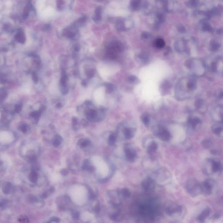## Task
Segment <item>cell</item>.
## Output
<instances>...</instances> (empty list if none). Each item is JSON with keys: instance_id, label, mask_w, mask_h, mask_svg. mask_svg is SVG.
Listing matches in <instances>:
<instances>
[{"instance_id": "cell-22", "label": "cell", "mask_w": 223, "mask_h": 223, "mask_svg": "<svg viewBox=\"0 0 223 223\" xmlns=\"http://www.w3.org/2000/svg\"><path fill=\"white\" fill-rule=\"evenodd\" d=\"M15 39L18 42L24 43L25 42V36L23 32L21 31L18 32L15 36Z\"/></svg>"}, {"instance_id": "cell-16", "label": "cell", "mask_w": 223, "mask_h": 223, "mask_svg": "<svg viewBox=\"0 0 223 223\" xmlns=\"http://www.w3.org/2000/svg\"><path fill=\"white\" fill-rule=\"evenodd\" d=\"M86 116L87 119L89 120L94 121L97 120L98 116V113L95 110L91 109L87 112Z\"/></svg>"}, {"instance_id": "cell-12", "label": "cell", "mask_w": 223, "mask_h": 223, "mask_svg": "<svg viewBox=\"0 0 223 223\" xmlns=\"http://www.w3.org/2000/svg\"><path fill=\"white\" fill-rule=\"evenodd\" d=\"M210 210L209 208L205 209L197 218L198 222L200 223H204L206 219L208 217L210 214Z\"/></svg>"}, {"instance_id": "cell-21", "label": "cell", "mask_w": 223, "mask_h": 223, "mask_svg": "<svg viewBox=\"0 0 223 223\" xmlns=\"http://www.w3.org/2000/svg\"><path fill=\"white\" fill-rule=\"evenodd\" d=\"M188 122V124L192 128H195L197 126L200 124L201 121L198 118H190L189 119Z\"/></svg>"}, {"instance_id": "cell-29", "label": "cell", "mask_w": 223, "mask_h": 223, "mask_svg": "<svg viewBox=\"0 0 223 223\" xmlns=\"http://www.w3.org/2000/svg\"><path fill=\"white\" fill-rule=\"evenodd\" d=\"M90 144V142L88 140H84V139H81L79 142V144L80 146L82 148L88 146L89 144Z\"/></svg>"}, {"instance_id": "cell-43", "label": "cell", "mask_w": 223, "mask_h": 223, "mask_svg": "<svg viewBox=\"0 0 223 223\" xmlns=\"http://www.w3.org/2000/svg\"><path fill=\"white\" fill-rule=\"evenodd\" d=\"M28 8L27 7H26V8L24 9V13H23L24 17H27L28 15Z\"/></svg>"}, {"instance_id": "cell-42", "label": "cell", "mask_w": 223, "mask_h": 223, "mask_svg": "<svg viewBox=\"0 0 223 223\" xmlns=\"http://www.w3.org/2000/svg\"><path fill=\"white\" fill-rule=\"evenodd\" d=\"M21 106L19 105H16L15 107V110L16 113H19V112L21 111Z\"/></svg>"}, {"instance_id": "cell-20", "label": "cell", "mask_w": 223, "mask_h": 223, "mask_svg": "<svg viewBox=\"0 0 223 223\" xmlns=\"http://www.w3.org/2000/svg\"><path fill=\"white\" fill-rule=\"evenodd\" d=\"M153 45L155 47L159 49H161L165 46V41L161 38H158L154 41Z\"/></svg>"}, {"instance_id": "cell-25", "label": "cell", "mask_w": 223, "mask_h": 223, "mask_svg": "<svg viewBox=\"0 0 223 223\" xmlns=\"http://www.w3.org/2000/svg\"><path fill=\"white\" fill-rule=\"evenodd\" d=\"M141 120L145 125L147 126L150 122V117L147 114H144L141 116Z\"/></svg>"}, {"instance_id": "cell-11", "label": "cell", "mask_w": 223, "mask_h": 223, "mask_svg": "<svg viewBox=\"0 0 223 223\" xmlns=\"http://www.w3.org/2000/svg\"><path fill=\"white\" fill-rule=\"evenodd\" d=\"M124 151L127 160L131 162L134 161L136 157V153L135 151L128 147L125 148Z\"/></svg>"}, {"instance_id": "cell-24", "label": "cell", "mask_w": 223, "mask_h": 223, "mask_svg": "<svg viewBox=\"0 0 223 223\" xmlns=\"http://www.w3.org/2000/svg\"><path fill=\"white\" fill-rule=\"evenodd\" d=\"M128 82L131 84H137L140 82V80L137 76L134 75H132L129 76L128 78Z\"/></svg>"}, {"instance_id": "cell-40", "label": "cell", "mask_w": 223, "mask_h": 223, "mask_svg": "<svg viewBox=\"0 0 223 223\" xmlns=\"http://www.w3.org/2000/svg\"><path fill=\"white\" fill-rule=\"evenodd\" d=\"M20 130L24 133L26 132L27 130L26 125V124L22 125L21 126V127H20Z\"/></svg>"}, {"instance_id": "cell-33", "label": "cell", "mask_w": 223, "mask_h": 223, "mask_svg": "<svg viewBox=\"0 0 223 223\" xmlns=\"http://www.w3.org/2000/svg\"><path fill=\"white\" fill-rule=\"evenodd\" d=\"M151 36V35L150 33L147 32H144L142 33L141 38L142 40H147V39H149Z\"/></svg>"}, {"instance_id": "cell-14", "label": "cell", "mask_w": 223, "mask_h": 223, "mask_svg": "<svg viewBox=\"0 0 223 223\" xmlns=\"http://www.w3.org/2000/svg\"><path fill=\"white\" fill-rule=\"evenodd\" d=\"M166 20V16L164 13L162 12H158L157 13L156 15V27L159 28L162 23L165 21Z\"/></svg>"}, {"instance_id": "cell-27", "label": "cell", "mask_w": 223, "mask_h": 223, "mask_svg": "<svg viewBox=\"0 0 223 223\" xmlns=\"http://www.w3.org/2000/svg\"><path fill=\"white\" fill-rule=\"evenodd\" d=\"M105 87H106V92L108 93H113L114 90V85L112 84L109 83H106L105 84Z\"/></svg>"}, {"instance_id": "cell-37", "label": "cell", "mask_w": 223, "mask_h": 223, "mask_svg": "<svg viewBox=\"0 0 223 223\" xmlns=\"http://www.w3.org/2000/svg\"><path fill=\"white\" fill-rule=\"evenodd\" d=\"M41 113L39 112H34L31 114V116L35 119H38L40 116Z\"/></svg>"}, {"instance_id": "cell-36", "label": "cell", "mask_w": 223, "mask_h": 223, "mask_svg": "<svg viewBox=\"0 0 223 223\" xmlns=\"http://www.w3.org/2000/svg\"><path fill=\"white\" fill-rule=\"evenodd\" d=\"M19 221L21 223H28L29 220L27 217L21 216L19 219Z\"/></svg>"}, {"instance_id": "cell-45", "label": "cell", "mask_w": 223, "mask_h": 223, "mask_svg": "<svg viewBox=\"0 0 223 223\" xmlns=\"http://www.w3.org/2000/svg\"><path fill=\"white\" fill-rule=\"evenodd\" d=\"M48 28H49V26L48 25H46L44 26V28L45 29V30H46V29H48Z\"/></svg>"}, {"instance_id": "cell-30", "label": "cell", "mask_w": 223, "mask_h": 223, "mask_svg": "<svg viewBox=\"0 0 223 223\" xmlns=\"http://www.w3.org/2000/svg\"><path fill=\"white\" fill-rule=\"evenodd\" d=\"M203 146L206 149H209L212 146V142L210 140H205L203 141L202 142Z\"/></svg>"}, {"instance_id": "cell-34", "label": "cell", "mask_w": 223, "mask_h": 223, "mask_svg": "<svg viewBox=\"0 0 223 223\" xmlns=\"http://www.w3.org/2000/svg\"><path fill=\"white\" fill-rule=\"evenodd\" d=\"M203 105V101L201 99L197 100V101H196V103H195V106L198 109H199L202 108Z\"/></svg>"}, {"instance_id": "cell-31", "label": "cell", "mask_w": 223, "mask_h": 223, "mask_svg": "<svg viewBox=\"0 0 223 223\" xmlns=\"http://www.w3.org/2000/svg\"><path fill=\"white\" fill-rule=\"evenodd\" d=\"M29 179L30 181L32 182H36L37 181L38 176L36 172L32 171L30 173L29 176Z\"/></svg>"}, {"instance_id": "cell-5", "label": "cell", "mask_w": 223, "mask_h": 223, "mask_svg": "<svg viewBox=\"0 0 223 223\" xmlns=\"http://www.w3.org/2000/svg\"><path fill=\"white\" fill-rule=\"evenodd\" d=\"M108 197L110 203L113 206L117 207L120 205V197L119 193L115 191H109L108 192Z\"/></svg>"}, {"instance_id": "cell-6", "label": "cell", "mask_w": 223, "mask_h": 223, "mask_svg": "<svg viewBox=\"0 0 223 223\" xmlns=\"http://www.w3.org/2000/svg\"><path fill=\"white\" fill-rule=\"evenodd\" d=\"M135 58L137 62L140 63L146 64L150 61L151 57L147 52L142 51L136 55Z\"/></svg>"}, {"instance_id": "cell-7", "label": "cell", "mask_w": 223, "mask_h": 223, "mask_svg": "<svg viewBox=\"0 0 223 223\" xmlns=\"http://www.w3.org/2000/svg\"><path fill=\"white\" fill-rule=\"evenodd\" d=\"M141 185L143 189L147 192L152 191L156 187L155 181L150 177L144 179L142 182Z\"/></svg>"}, {"instance_id": "cell-44", "label": "cell", "mask_w": 223, "mask_h": 223, "mask_svg": "<svg viewBox=\"0 0 223 223\" xmlns=\"http://www.w3.org/2000/svg\"><path fill=\"white\" fill-rule=\"evenodd\" d=\"M220 216V214H216L214 217V218L217 219L219 218Z\"/></svg>"}, {"instance_id": "cell-26", "label": "cell", "mask_w": 223, "mask_h": 223, "mask_svg": "<svg viewBox=\"0 0 223 223\" xmlns=\"http://www.w3.org/2000/svg\"><path fill=\"white\" fill-rule=\"evenodd\" d=\"M61 142H62V139H61V137L59 136H55L54 140H53V144L54 146H55V147H58L60 145Z\"/></svg>"}, {"instance_id": "cell-18", "label": "cell", "mask_w": 223, "mask_h": 223, "mask_svg": "<svg viewBox=\"0 0 223 223\" xmlns=\"http://www.w3.org/2000/svg\"><path fill=\"white\" fill-rule=\"evenodd\" d=\"M119 193L120 197H122L123 198L127 199L128 198L130 197L131 195V193L129 189L126 188H123L121 189H120Z\"/></svg>"}, {"instance_id": "cell-35", "label": "cell", "mask_w": 223, "mask_h": 223, "mask_svg": "<svg viewBox=\"0 0 223 223\" xmlns=\"http://www.w3.org/2000/svg\"><path fill=\"white\" fill-rule=\"evenodd\" d=\"M11 184L10 183H7L4 188L3 191H4V192L6 193H9L11 191Z\"/></svg>"}, {"instance_id": "cell-38", "label": "cell", "mask_w": 223, "mask_h": 223, "mask_svg": "<svg viewBox=\"0 0 223 223\" xmlns=\"http://www.w3.org/2000/svg\"><path fill=\"white\" fill-rule=\"evenodd\" d=\"M177 29L178 31H179V32H185V28H184L183 26H182V25H178V26H177Z\"/></svg>"}, {"instance_id": "cell-46", "label": "cell", "mask_w": 223, "mask_h": 223, "mask_svg": "<svg viewBox=\"0 0 223 223\" xmlns=\"http://www.w3.org/2000/svg\"><path fill=\"white\" fill-rule=\"evenodd\" d=\"M219 96L220 98H222V97H223V92H221V93H220Z\"/></svg>"}, {"instance_id": "cell-3", "label": "cell", "mask_w": 223, "mask_h": 223, "mask_svg": "<svg viewBox=\"0 0 223 223\" xmlns=\"http://www.w3.org/2000/svg\"><path fill=\"white\" fill-rule=\"evenodd\" d=\"M115 26L116 29L120 32L127 31L133 26V22L130 18L119 19L116 22Z\"/></svg>"}, {"instance_id": "cell-41", "label": "cell", "mask_w": 223, "mask_h": 223, "mask_svg": "<svg viewBox=\"0 0 223 223\" xmlns=\"http://www.w3.org/2000/svg\"><path fill=\"white\" fill-rule=\"evenodd\" d=\"M94 75V71L93 70H89L88 72H87V76L89 77V78H91V77H93Z\"/></svg>"}, {"instance_id": "cell-19", "label": "cell", "mask_w": 223, "mask_h": 223, "mask_svg": "<svg viewBox=\"0 0 223 223\" xmlns=\"http://www.w3.org/2000/svg\"><path fill=\"white\" fill-rule=\"evenodd\" d=\"M124 134L126 139L130 140L134 136V130L131 128H125L124 130Z\"/></svg>"}, {"instance_id": "cell-8", "label": "cell", "mask_w": 223, "mask_h": 223, "mask_svg": "<svg viewBox=\"0 0 223 223\" xmlns=\"http://www.w3.org/2000/svg\"><path fill=\"white\" fill-rule=\"evenodd\" d=\"M182 210V208L181 206L177 204L173 203L167 206L166 209V212L167 214L170 216H172L175 214L181 212Z\"/></svg>"}, {"instance_id": "cell-39", "label": "cell", "mask_w": 223, "mask_h": 223, "mask_svg": "<svg viewBox=\"0 0 223 223\" xmlns=\"http://www.w3.org/2000/svg\"><path fill=\"white\" fill-rule=\"evenodd\" d=\"M32 78L33 81H34V83H36L38 82V77L37 75L35 73H33L32 75Z\"/></svg>"}, {"instance_id": "cell-15", "label": "cell", "mask_w": 223, "mask_h": 223, "mask_svg": "<svg viewBox=\"0 0 223 223\" xmlns=\"http://www.w3.org/2000/svg\"><path fill=\"white\" fill-rule=\"evenodd\" d=\"M102 8L101 6L97 7L95 10L93 19L96 23L99 22L102 20Z\"/></svg>"}, {"instance_id": "cell-10", "label": "cell", "mask_w": 223, "mask_h": 223, "mask_svg": "<svg viewBox=\"0 0 223 223\" xmlns=\"http://www.w3.org/2000/svg\"><path fill=\"white\" fill-rule=\"evenodd\" d=\"M158 137L162 140L167 141L170 140L171 138V134L168 130L165 129H161L157 133Z\"/></svg>"}, {"instance_id": "cell-4", "label": "cell", "mask_w": 223, "mask_h": 223, "mask_svg": "<svg viewBox=\"0 0 223 223\" xmlns=\"http://www.w3.org/2000/svg\"><path fill=\"white\" fill-rule=\"evenodd\" d=\"M123 48V45L120 42H115L111 43L109 44L108 48V52L110 55L114 56L116 53L122 52Z\"/></svg>"}, {"instance_id": "cell-1", "label": "cell", "mask_w": 223, "mask_h": 223, "mask_svg": "<svg viewBox=\"0 0 223 223\" xmlns=\"http://www.w3.org/2000/svg\"><path fill=\"white\" fill-rule=\"evenodd\" d=\"M139 212L141 216L144 218L153 219L155 216V208L151 204H140L139 207Z\"/></svg>"}, {"instance_id": "cell-9", "label": "cell", "mask_w": 223, "mask_h": 223, "mask_svg": "<svg viewBox=\"0 0 223 223\" xmlns=\"http://www.w3.org/2000/svg\"><path fill=\"white\" fill-rule=\"evenodd\" d=\"M213 184L210 180H207L201 184L202 193L205 195H210L212 192Z\"/></svg>"}, {"instance_id": "cell-23", "label": "cell", "mask_w": 223, "mask_h": 223, "mask_svg": "<svg viewBox=\"0 0 223 223\" xmlns=\"http://www.w3.org/2000/svg\"><path fill=\"white\" fill-rule=\"evenodd\" d=\"M157 148H158V145H157V143L155 142H152L150 144V145L148 146L147 151H148V153L151 154V153H153L154 152L156 151L157 150Z\"/></svg>"}, {"instance_id": "cell-17", "label": "cell", "mask_w": 223, "mask_h": 223, "mask_svg": "<svg viewBox=\"0 0 223 223\" xmlns=\"http://www.w3.org/2000/svg\"><path fill=\"white\" fill-rule=\"evenodd\" d=\"M211 171L213 173H217L220 171L222 169L221 164L220 162L211 160Z\"/></svg>"}, {"instance_id": "cell-28", "label": "cell", "mask_w": 223, "mask_h": 223, "mask_svg": "<svg viewBox=\"0 0 223 223\" xmlns=\"http://www.w3.org/2000/svg\"><path fill=\"white\" fill-rule=\"evenodd\" d=\"M110 218L112 220L115 221H120L122 219V215L119 213L116 212L111 214Z\"/></svg>"}, {"instance_id": "cell-13", "label": "cell", "mask_w": 223, "mask_h": 223, "mask_svg": "<svg viewBox=\"0 0 223 223\" xmlns=\"http://www.w3.org/2000/svg\"><path fill=\"white\" fill-rule=\"evenodd\" d=\"M142 1L138 0H133L130 1L129 8L132 11H137L142 8Z\"/></svg>"}, {"instance_id": "cell-2", "label": "cell", "mask_w": 223, "mask_h": 223, "mask_svg": "<svg viewBox=\"0 0 223 223\" xmlns=\"http://www.w3.org/2000/svg\"><path fill=\"white\" fill-rule=\"evenodd\" d=\"M186 189L192 195L197 196L202 193L201 184L195 179L189 180L186 184Z\"/></svg>"}, {"instance_id": "cell-32", "label": "cell", "mask_w": 223, "mask_h": 223, "mask_svg": "<svg viewBox=\"0 0 223 223\" xmlns=\"http://www.w3.org/2000/svg\"><path fill=\"white\" fill-rule=\"evenodd\" d=\"M116 139V136L114 134H111L109 136V139H108L109 144L110 145H113L115 142Z\"/></svg>"}]
</instances>
